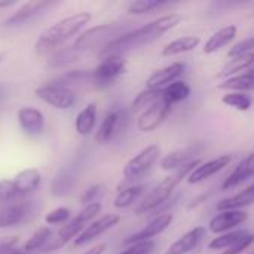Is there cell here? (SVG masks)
Masks as SVG:
<instances>
[{
  "label": "cell",
  "instance_id": "obj_1",
  "mask_svg": "<svg viewBox=\"0 0 254 254\" xmlns=\"http://www.w3.org/2000/svg\"><path fill=\"white\" fill-rule=\"evenodd\" d=\"M182 15L179 13H168L164 15L140 28L127 31L125 34L119 36L118 39H115L113 42L107 43L104 48H101L98 51V55L106 57L110 54H124L127 51L149 45L158 39H161L165 33H168L170 30L176 28L180 22H182Z\"/></svg>",
  "mask_w": 254,
  "mask_h": 254
},
{
  "label": "cell",
  "instance_id": "obj_2",
  "mask_svg": "<svg viewBox=\"0 0 254 254\" xmlns=\"http://www.w3.org/2000/svg\"><path fill=\"white\" fill-rule=\"evenodd\" d=\"M91 19H92V15L89 12H79V13L60 19L58 22L46 28L39 36V39L34 43L36 54L43 55V54L54 51L57 46H60L70 37L79 34L80 30L91 22Z\"/></svg>",
  "mask_w": 254,
  "mask_h": 254
},
{
  "label": "cell",
  "instance_id": "obj_3",
  "mask_svg": "<svg viewBox=\"0 0 254 254\" xmlns=\"http://www.w3.org/2000/svg\"><path fill=\"white\" fill-rule=\"evenodd\" d=\"M202 161L201 159H195L192 161L190 164H188L186 167L174 171L173 174L167 176L161 183H158L146 196L144 199L135 207V214L137 216H143V214H149V213H153L156 211L159 207H162L168 199L170 196L174 193L176 188L185 180L188 179V176L201 164Z\"/></svg>",
  "mask_w": 254,
  "mask_h": 254
},
{
  "label": "cell",
  "instance_id": "obj_4",
  "mask_svg": "<svg viewBox=\"0 0 254 254\" xmlns=\"http://www.w3.org/2000/svg\"><path fill=\"white\" fill-rule=\"evenodd\" d=\"M101 213V204L100 202H92L85 205L76 217L64 223V226L60 228V231L48 241V244L40 250L42 253H52L55 250L63 249L70 240L76 238L98 214Z\"/></svg>",
  "mask_w": 254,
  "mask_h": 254
},
{
  "label": "cell",
  "instance_id": "obj_5",
  "mask_svg": "<svg viewBox=\"0 0 254 254\" xmlns=\"http://www.w3.org/2000/svg\"><path fill=\"white\" fill-rule=\"evenodd\" d=\"M128 28H129V24H125V22H107V24L91 27L82 31L76 37L71 48L77 52H83V51H89L95 48H104L107 43L125 34Z\"/></svg>",
  "mask_w": 254,
  "mask_h": 254
},
{
  "label": "cell",
  "instance_id": "obj_6",
  "mask_svg": "<svg viewBox=\"0 0 254 254\" xmlns=\"http://www.w3.org/2000/svg\"><path fill=\"white\" fill-rule=\"evenodd\" d=\"M161 156V147L156 144H150L144 149H141L134 158H131L125 167H124V179L128 183H135L141 180L150 170L152 167L158 162Z\"/></svg>",
  "mask_w": 254,
  "mask_h": 254
},
{
  "label": "cell",
  "instance_id": "obj_7",
  "mask_svg": "<svg viewBox=\"0 0 254 254\" xmlns=\"http://www.w3.org/2000/svg\"><path fill=\"white\" fill-rule=\"evenodd\" d=\"M34 95L58 110H68L76 104V94L68 86H63L55 82L37 86L34 89Z\"/></svg>",
  "mask_w": 254,
  "mask_h": 254
},
{
  "label": "cell",
  "instance_id": "obj_8",
  "mask_svg": "<svg viewBox=\"0 0 254 254\" xmlns=\"http://www.w3.org/2000/svg\"><path fill=\"white\" fill-rule=\"evenodd\" d=\"M127 68V61L121 54L106 55L100 64L92 70V82L98 86H106L113 83Z\"/></svg>",
  "mask_w": 254,
  "mask_h": 254
},
{
  "label": "cell",
  "instance_id": "obj_9",
  "mask_svg": "<svg viewBox=\"0 0 254 254\" xmlns=\"http://www.w3.org/2000/svg\"><path fill=\"white\" fill-rule=\"evenodd\" d=\"M171 109H173V106L161 97L152 106H149L146 110H143V113L140 115V118L137 121L138 129L143 132H152V131L158 129L165 122L168 115L171 113Z\"/></svg>",
  "mask_w": 254,
  "mask_h": 254
},
{
  "label": "cell",
  "instance_id": "obj_10",
  "mask_svg": "<svg viewBox=\"0 0 254 254\" xmlns=\"http://www.w3.org/2000/svg\"><path fill=\"white\" fill-rule=\"evenodd\" d=\"M119 222H121V217L118 214H106V216H103V217L91 222L74 238V247H82V246L94 241L95 238L101 237L103 234H106L107 231H110L112 228H115Z\"/></svg>",
  "mask_w": 254,
  "mask_h": 254
},
{
  "label": "cell",
  "instance_id": "obj_11",
  "mask_svg": "<svg viewBox=\"0 0 254 254\" xmlns=\"http://www.w3.org/2000/svg\"><path fill=\"white\" fill-rule=\"evenodd\" d=\"M249 219V213L244 210H232V211H220L210 220V232L216 235H222L234 231L235 228L244 225Z\"/></svg>",
  "mask_w": 254,
  "mask_h": 254
},
{
  "label": "cell",
  "instance_id": "obj_12",
  "mask_svg": "<svg viewBox=\"0 0 254 254\" xmlns=\"http://www.w3.org/2000/svg\"><path fill=\"white\" fill-rule=\"evenodd\" d=\"M52 3L51 1H45V0H37V1H28L24 3L19 9H16L10 16H7L3 21L4 27H18V25H24L30 21H33L36 16L42 15L48 7H51Z\"/></svg>",
  "mask_w": 254,
  "mask_h": 254
},
{
  "label": "cell",
  "instance_id": "obj_13",
  "mask_svg": "<svg viewBox=\"0 0 254 254\" xmlns=\"http://www.w3.org/2000/svg\"><path fill=\"white\" fill-rule=\"evenodd\" d=\"M125 118H127V115L122 107L115 106L113 109H110L95 134V140L101 144H106L110 140H113L116 137V134L119 132Z\"/></svg>",
  "mask_w": 254,
  "mask_h": 254
},
{
  "label": "cell",
  "instance_id": "obj_14",
  "mask_svg": "<svg viewBox=\"0 0 254 254\" xmlns=\"http://www.w3.org/2000/svg\"><path fill=\"white\" fill-rule=\"evenodd\" d=\"M33 211L31 201H19L12 202L3 208H0V229L13 228L21 225Z\"/></svg>",
  "mask_w": 254,
  "mask_h": 254
},
{
  "label": "cell",
  "instance_id": "obj_15",
  "mask_svg": "<svg viewBox=\"0 0 254 254\" xmlns=\"http://www.w3.org/2000/svg\"><path fill=\"white\" fill-rule=\"evenodd\" d=\"M232 162V156L231 155H222L219 158H214L211 161L207 162H201L189 176H188V183L189 185H198L213 176H216L217 173H220L222 170H225L229 164Z\"/></svg>",
  "mask_w": 254,
  "mask_h": 254
},
{
  "label": "cell",
  "instance_id": "obj_16",
  "mask_svg": "<svg viewBox=\"0 0 254 254\" xmlns=\"http://www.w3.org/2000/svg\"><path fill=\"white\" fill-rule=\"evenodd\" d=\"M173 220H174V216L173 214H161V216L155 217L149 225H146L141 231H138L134 235H131L129 238H127L125 240V244L131 246V244H137V243L152 241L155 237H158L164 231H167L168 226L173 223Z\"/></svg>",
  "mask_w": 254,
  "mask_h": 254
},
{
  "label": "cell",
  "instance_id": "obj_17",
  "mask_svg": "<svg viewBox=\"0 0 254 254\" xmlns=\"http://www.w3.org/2000/svg\"><path fill=\"white\" fill-rule=\"evenodd\" d=\"M18 124L21 129L30 135V137H37L43 132L45 128V116L43 113L36 109V107H21L16 113Z\"/></svg>",
  "mask_w": 254,
  "mask_h": 254
},
{
  "label": "cell",
  "instance_id": "obj_18",
  "mask_svg": "<svg viewBox=\"0 0 254 254\" xmlns=\"http://www.w3.org/2000/svg\"><path fill=\"white\" fill-rule=\"evenodd\" d=\"M186 65L185 63H173L161 70H156L146 82V88L147 89H164L167 85L173 83L174 80H177L183 71H185Z\"/></svg>",
  "mask_w": 254,
  "mask_h": 254
},
{
  "label": "cell",
  "instance_id": "obj_19",
  "mask_svg": "<svg viewBox=\"0 0 254 254\" xmlns=\"http://www.w3.org/2000/svg\"><path fill=\"white\" fill-rule=\"evenodd\" d=\"M205 235H207V229L204 226H196L189 232H186L183 237H180L177 241H174L168 247L165 254H189L201 244Z\"/></svg>",
  "mask_w": 254,
  "mask_h": 254
},
{
  "label": "cell",
  "instance_id": "obj_20",
  "mask_svg": "<svg viewBox=\"0 0 254 254\" xmlns=\"http://www.w3.org/2000/svg\"><path fill=\"white\" fill-rule=\"evenodd\" d=\"M196 152H198V147H195V146H189L185 149L174 150V152H171L162 158L161 168L164 171H177V170L186 167L188 164H190L192 161L198 159V158H195Z\"/></svg>",
  "mask_w": 254,
  "mask_h": 254
},
{
  "label": "cell",
  "instance_id": "obj_21",
  "mask_svg": "<svg viewBox=\"0 0 254 254\" xmlns=\"http://www.w3.org/2000/svg\"><path fill=\"white\" fill-rule=\"evenodd\" d=\"M254 173V164H253V153H249L235 168L234 171L225 179L222 189L223 190H231L237 186H240L241 183L247 182L249 179L253 177Z\"/></svg>",
  "mask_w": 254,
  "mask_h": 254
},
{
  "label": "cell",
  "instance_id": "obj_22",
  "mask_svg": "<svg viewBox=\"0 0 254 254\" xmlns=\"http://www.w3.org/2000/svg\"><path fill=\"white\" fill-rule=\"evenodd\" d=\"M40 182H42V173L37 168L22 170L12 180L13 188H15V192H16L18 196L28 195V193L34 192L39 188Z\"/></svg>",
  "mask_w": 254,
  "mask_h": 254
},
{
  "label": "cell",
  "instance_id": "obj_23",
  "mask_svg": "<svg viewBox=\"0 0 254 254\" xmlns=\"http://www.w3.org/2000/svg\"><path fill=\"white\" fill-rule=\"evenodd\" d=\"M254 201V185H250L244 190L238 192L234 196L225 198L219 201L217 210L219 211H232V210H243L246 207H250Z\"/></svg>",
  "mask_w": 254,
  "mask_h": 254
},
{
  "label": "cell",
  "instance_id": "obj_24",
  "mask_svg": "<svg viewBox=\"0 0 254 254\" xmlns=\"http://www.w3.org/2000/svg\"><path fill=\"white\" fill-rule=\"evenodd\" d=\"M237 25H226L223 28H220L219 31H216L204 45V52L205 54H214L219 52L220 49H223L225 46H228L237 36Z\"/></svg>",
  "mask_w": 254,
  "mask_h": 254
},
{
  "label": "cell",
  "instance_id": "obj_25",
  "mask_svg": "<svg viewBox=\"0 0 254 254\" xmlns=\"http://www.w3.org/2000/svg\"><path fill=\"white\" fill-rule=\"evenodd\" d=\"M217 88L222 91H228V92H247L249 94L253 89V71L247 70L237 76L228 77Z\"/></svg>",
  "mask_w": 254,
  "mask_h": 254
},
{
  "label": "cell",
  "instance_id": "obj_26",
  "mask_svg": "<svg viewBox=\"0 0 254 254\" xmlns=\"http://www.w3.org/2000/svg\"><path fill=\"white\" fill-rule=\"evenodd\" d=\"M95 122H97V104L89 103L76 116V122H74L76 132L79 135H83V137L89 135L94 131Z\"/></svg>",
  "mask_w": 254,
  "mask_h": 254
},
{
  "label": "cell",
  "instance_id": "obj_27",
  "mask_svg": "<svg viewBox=\"0 0 254 254\" xmlns=\"http://www.w3.org/2000/svg\"><path fill=\"white\" fill-rule=\"evenodd\" d=\"M201 39L198 36H183L179 37L173 42H170L168 45L164 46L162 49V55L164 57H176L185 52H190L193 51L198 45H199Z\"/></svg>",
  "mask_w": 254,
  "mask_h": 254
},
{
  "label": "cell",
  "instance_id": "obj_28",
  "mask_svg": "<svg viewBox=\"0 0 254 254\" xmlns=\"http://www.w3.org/2000/svg\"><path fill=\"white\" fill-rule=\"evenodd\" d=\"M252 65H253V52L252 54H247L244 57H240V58H232L228 61V64L222 68L220 73H217V79H228V77H232V76H237L243 71H247V70H252Z\"/></svg>",
  "mask_w": 254,
  "mask_h": 254
},
{
  "label": "cell",
  "instance_id": "obj_29",
  "mask_svg": "<svg viewBox=\"0 0 254 254\" xmlns=\"http://www.w3.org/2000/svg\"><path fill=\"white\" fill-rule=\"evenodd\" d=\"M249 235H252V234H250L249 231H246V229L231 231V232L222 234V235H219L217 238H214V240L208 244V249H210V250H226V249H229V247L237 246L238 243H241L243 240H246Z\"/></svg>",
  "mask_w": 254,
  "mask_h": 254
},
{
  "label": "cell",
  "instance_id": "obj_30",
  "mask_svg": "<svg viewBox=\"0 0 254 254\" xmlns=\"http://www.w3.org/2000/svg\"><path fill=\"white\" fill-rule=\"evenodd\" d=\"M190 86L185 80H174L162 89V98L167 100L171 106L180 101H185L190 95Z\"/></svg>",
  "mask_w": 254,
  "mask_h": 254
},
{
  "label": "cell",
  "instance_id": "obj_31",
  "mask_svg": "<svg viewBox=\"0 0 254 254\" xmlns=\"http://www.w3.org/2000/svg\"><path fill=\"white\" fill-rule=\"evenodd\" d=\"M52 238V229L49 226H42L39 228L22 246V252L24 253H31V252H36V250H42L48 241Z\"/></svg>",
  "mask_w": 254,
  "mask_h": 254
},
{
  "label": "cell",
  "instance_id": "obj_32",
  "mask_svg": "<svg viewBox=\"0 0 254 254\" xmlns=\"http://www.w3.org/2000/svg\"><path fill=\"white\" fill-rule=\"evenodd\" d=\"M144 190H146V188L143 185L125 188V189L119 190V193L116 195V198L113 201V205L116 208H127V207L132 205L144 193Z\"/></svg>",
  "mask_w": 254,
  "mask_h": 254
},
{
  "label": "cell",
  "instance_id": "obj_33",
  "mask_svg": "<svg viewBox=\"0 0 254 254\" xmlns=\"http://www.w3.org/2000/svg\"><path fill=\"white\" fill-rule=\"evenodd\" d=\"M222 103L235 110L247 112V110H250L253 100H252V95L247 92H226L222 97Z\"/></svg>",
  "mask_w": 254,
  "mask_h": 254
},
{
  "label": "cell",
  "instance_id": "obj_34",
  "mask_svg": "<svg viewBox=\"0 0 254 254\" xmlns=\"http://www.w3.org/2000/svg\"><path fill=\"white\" fill-rule=\"evenodd\" d=\"M162 97V89H143L141 92H138V95H135V98L132 100V110L134 112H140V110H146L149 106H152L156 100H159Z\"/></svg>",
  "mask_w": 254,
  "mask_h": 254
},
{
  "label": "cell",
  "instance_id": "obj_35",
  "mask_svg": "<svg viewBox=\"0 0 254 254\" xmlns=\"http://www.w3.org/2000/svg\"><path fill=\"white\" fill-rule=\"evenodd\" d=\"M168 1L165 0H135L128 4V13L131 15H144L152 13L156 9L167 6Z\"/></svg>",
  "mask_w": 254,
  "mask_h": 254
},
{
  "label": "cell",
  "instance_id": "obj_36",
  "mask_svg": "<svg viewBox=\"0 0 254 254\" xmlns=\"http://www.w3.org/2000/svg\"><path fill=\"white\" fill-rule=\"evenodd\" d=\"M79 57H80V52H77V51H74L71 46H68V48H64V49H60L58 52H55V54L51 57L49 64H51L52 67H63V65L68 64V63L76 61Z\"/></svg>",
  "mask_w": 254,
  "mask_h": 254
},
{
  "label": "cell",
  "instance_id": "obj_37",
  "mask_svg": "<svg viewBox=\"0 0 254 254\" xmlns=\"http://www.w3.org/2000/svg\"><path fill=\"white\" fill-rule=\"evenodd\" d=\"M73 186V179L67 173H61L55 177L54 183L51 185V192L57 196L65 195Z\"/></svg>",
  "mask_w": 254,
  "mask_h": 254
},
{
  "label": "cell",
  "instance_id": "obj_38",
  "mask_svg": "<svg viewBox=\"0 0 254 254\" xmlns=\"http://www.w3.org/2000/svg\"><path fill=\"white\" fill-rule=\"evenodd\" d=\"M70 216H71V211L67 207H60V208H55V210L49 211L45 216V223L49 225V226L63 225L70 219Z\"/></svg>",
  "mask_w": 254,
  "mask_h": 254
},
{
  "label": "cell",
  "instance_id": "obj_39",
  "mask_svg": "<svg viewBox=\"0 0 254 254\" xmlns=\"http://www.w3.org/2000/svg\"><path fill=\"white\" fill-rule=\"evenodd\" d=\"M253 43L254 39L250 36L238 43H235L229 51H228V58H240V57H244L247 54H252L253 52Z\"/></svg>",
  "mask_w": 254,
  "mask_h": 254
},
{
  "label": "cell",
  "instance_id": "obj_40",
  "mask_svg": "<svg viewBox=\"0 0 254 254\" xmlns=\"http://www.w3.org/2000/svg\"><path fill=\"white\" fill-rule=\"evenodd\" d=\"M18 198L12 180H0V201L12 202Z\"/></svg>",
  "mask_w": 254,
  "mask_h": 254
},
{
  "label": "cell",
  "instance_id": "obj_41",
  "mask_svg": "<svg viewBox=\"0 0 254 254\" xmlns=\"http://www.w3.org/2000/svg\"><path fill=\"white\" fill-rule=\"evenodd\" d=\"M153 249H155L153 241H144V243L131 244L127 250L121 252L119 254H152Z\"/></svg>",
  "mask_w": 254,
  "mask_h": 254
},
{
  "label": "cell",
  "instance_id": "obj_42",
  "mask_svg": "<svg viewBox=\"0 0 254 254\" xmlns=\"http://www.w3.org/2000/svg\"><path fill=\"white\" fill-rule=\"evenodd\" d=\"M101 190H103V185H94V186L88 188V189L82 193V196H80V202H82L83 205H88V204L97 202L95 199H97V196L101 193Z\"/></svg>",
  "mask_w": 254,
  "mask_h": 254
},
{
  "label": "cell",
  "instance_id": "obj_43",
  "mask_svg": "<svg viewBox=\"0 0 254 254\" xmlns=\"http://www.w3.org/2000/svg\"><path fill=\"white\" fill-rule=\"evenodd\" d=\"M252 243H253V235H249L246 240H243L241 243H238L237 246H234V247H229V249H226V250H223L222 253L219 254H243L250 246H252Z\"/></svg>",
  "mask_w": 254,
  "mask_h": 254
},
{
  "label": "cell",
  "instance_id": "obj_44",
  "mask_svg": "<svg viewBox=\"0 0 254 254\" xmlns=\"http://www.w3.org/2000/svg\"><path fill=\"white\" fill-rule=\"evenodd\" d=\"M19 243V237H3L0 238V250H4L7 247H16Z\"/></svg>",
  "mask_w": 254,
  "mask_h": 254
},
{
  "label": "cell",
  "instance_id": "obj_45",
  "mask_svg": "<svg viewBox=\"0 0 254 254\" xmlns=\"http://www.w3.org/2000/svg\"><path fill=\"white\" fill-rule=\"evenodd\" d=\"M107 250V244L106 243H100L94 247H91L89 250L83 252L82 254H104V252Z\"/></svg>",
  "mask_w": 254,
  "mask_h": 254
},
{
  "label": "cell",
  "instance_id": "obj_46",
  "mask_svg": "<svg viewBox=\"0 0 254 254\" xmlns=\"http://www.w3.org/2000/svg\"><path fill=\"white\" fill-rule=\"evenodd\" d=\"M0 254H24V252L19 250L18 246H16V247H7L4 250H0Z\"/></svg>",
  "mask_w": 254,
  "mask_h": 254
},
{
  "label": "cell",
  "instance_id": "obj_47",
  "mask_svg": "<svg viewBox=\"0 0 254 254\" xmlns=\"http://www.w3.org/2000/svg\"><path fill=\"white\" fill-rule=\"evenodd\" d=\"M13 4H15V1H12V0H9V1H6V0H0V9L10 7V6H13Z\"/></svg>",
  "mask_w": 254,
  "mask_h": 254
},
{
  "label": "cell",
  "instance_id": "obj_48",
  "mask_svg": "<svg viewBox=\"0 0 254 254\" xmlns=\"http://www.w3.org/2000/svg\"><path fill=\"white\" fill-rule=\"evenodd\" d=\"M4 94H6V88H4V85H1V83H0V100L4 97Z\"/></svg>",
  "mask_w": 254,
  "mask_h": 254
},
{
  "label": "cell",
  "instance_id": "obj_49",
  "mask_svg": "<svg viewBox=\"0 0 254 254\" xmlns=\"http://www.w3.org/2000/svg\"><path fill=\"white\" fill-rule=\"evenodd\" d=\"M1 60H3V54H0V63H1Z\"/></svg>",
  "mask_w": 254,
  "mask_h": 254
}]
</instances>
